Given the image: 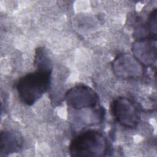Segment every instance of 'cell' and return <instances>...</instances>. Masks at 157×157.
<instances>
[{"label":"cell","mask_w":157,"mask_h":157,"mask_svg":"<svg viewBox=\"0 0 157 157\" xmlns=\"http://www.w3.org/2000/svg\"><path fill=\"white\" fill-rule=\"evenodd\" d=\"M52 71L37 70L21 77L16 85L20 100L28 105L37 101L48 90Z\"/></svg>","instance_id":"obj_1"},{"label":"cell","mask_w":157,"mask_h":157,"mask_svg":"<svg viewBox=\"0 0 157 157\" xmlns=\"http://www.w3.org/2000/svg\"><path fill=\"white\" fill-rule=\"evenodd\" d=\"M108 150L106 138L96 130L86 131L71 142L69 151L72 156H102Z\"/></svg>","instance_id":"obj_2"},{"label":"cell","mask_w":157,"mask_h":157,"mask_svg":"<svg viewBox=\"0 0 157 157\" xmlns=\"http://www.w3.org/2000/svg\"><path fill=\"white\" fill-rule=\"evenodd\" d=\"M64 98L67 105L76 110L92 108L99 102L98 94L84 84L77 85L70 88L66 93Z\"/></svg>","instance_id":"obj_3"},{"label":"cell","mask_w":157,"mask_h":157,"mask_svg":"<svg viewBox=\"0 0 157 157\" xmlns=\"http://www.w3.org/2000/svg\"><path fill=\"white\" fill-rule=\"evenodd\" d=\"M111 109L114 118L124 127L134 128L139 124V113L136 106L128 98H117L112 103Z\"/></svg>","instance_id":"obj_4"},{"label":"cell","mask_w":157,"mask_h":157,"mask_svg":"<svg viewBox=\"0 0 157 157\" xmlns=\"http://www.w3.org/2000/svg\"><path fill=\"white\" fill-rule=\"evenodd\" d=\"M112 69L114 74L123 79L137 78L144 74V66L128 53L118 55L112 62Z\"/></svg>","instance_id":"obj_5"},{"label":"cell","mask_w":157,"mask_h":157,"mask_svg":"<svg viewBox=\"0 0 157 157\" xmlns=\"http://www.w3.org/2000/svg\"><path fill=\"white\" fill-rule=\"evenodd\" d=\"M132 52L135 58L143 66H151L156 62V39H139L132 45Z\"/></svg>","instance_id":"obj_6"},{"label":"cell","mask_w":157,"mask_h":157,"mask_svg":"<svg viewBox=\"0 0 157 157\" xmlns=\"http://www.w3.org/2000/svg\"><path fill=\"white\" fill-rule=\"evenodd\" d=\"M23 144L21 135L14 131H4L0 136V152L1 155H8L20 150Z\"/></svg>","instance_id":"obj_7"},{"label":"cell","mask_w":157,"mask_h":157,"mask_svg":"<svg viewBox=\"0 0 157 157\" xmlns=\"http://www.w3.org/2000/svg\"><path fill=\"white\" fill-rule=\"evenodd\" d=\"M34 66L37 70L52 71L51 61L45 50L42 47H39L36 50Z\"/></svg>","instance_id":"obj_8"}]
</instances>
